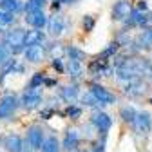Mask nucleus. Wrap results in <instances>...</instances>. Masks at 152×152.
<instances>
[{
	"label": "nucleus",
	"mask_w": 152,
	"mask_h": 152,
	"mask_svg": "<svg viewBox=\"0 0 152 152\" xmlns=\"http://www.w3.org/2000/svg\"><path fill=\"white\" fill-rule=\"evenodd\" d=\"M120 116H121V120H123V121L134 123V121H136V118H138V112H136V109H134V107L125 105V107H121V109H120Z\"/></svg>",
	"instance_id": "2eb2a0df"
},
{
	"label": "nucleus",
	"mask_w": 152,
	"mask_h": 152,
	"mask_svg": "<svg viewBox=\"0 0 152 152\" xmlns=\"http://www.w3.org/2000/svg\"><path fill=\"white\" fill-rule=\"evenodd\" d=\"M53 67H54L56 71H60V72H62V71H64V65H62V60H60V58H54V60H53Z\"/></svg>",
	"instance_id": "2f4dec72"
},
{
	"label": "nucleus",
	"mask_w": 152,
	"mask_h": 152,
	"mask_svg": "<svg viewBox=\"0 0 152 152\" xmlns=\"http://www.w3.org/2000/svg\"><path fill=\"white\" fill-rule=\"evenodd\" d=\"M44 82H45V85H54V83H56L54 80H44Z\"/></svg>",
	"instance_id": "c9c22d12"
},
{
	"label": "nucleus",
	"mask_w": 152,
	"mask_h": 152,
	"mask_svg": "<svg viewBox=\"0 0 152 152\" xmlns=\"http://www.w3.org/2000/svg\"><path fill=\"white\" fill-rule=\"evenodd\" d=\"M62 96H64L65 102L72 103L76 98H78V87H76V85H67V87H64V89H62Z\"/></svg>",
	"instance_id": "6ab92c4d"
},
{
	"label": "nucleus",
	"mask_w": 152,
	"mask_h": 152,
	"mask_svg": "<svg viewBox=\"0 0 152 152\" xmlns=\"http://www.w3.org/2000/svg\"><path fill=\"white\" fill-rule=\"evenodd\" d=\"M67 71L71 76H74V78H78V76L82 74V64L76 62V60H69L67 62Z\"/></svg>",
	"instance_id": "412c9836"
},
{
	"label": "nucleus",
	"mask_w": 152,
	"mask_h": 152,
	"mask_svg": "<svg viewBox=\"0 0 152 152\" xmlns=\"http://www.w3.org/2000/svg\"><path fill=\"white\" fill-rule=\"evenodd\" d=\"M91 120H92L94 125H96V129L102 130V132H107L110 129V125H112L110 116H109V114H105V112H102V110H94V114H92Z\"/></svg>",
	"instance_id": "423d86ee"
},
{
	"label": "nucleus",
	"mask_w": 152,
	"mask_h": 152,
	"mask_svg": "<svg viewBox=\"0 0 152 152\" xmlns=\"http://www.w3.org/2000/svg\"><path fill=\"white\" fill-rule=\"evenodd\" d=\"M132 13V7H130V2L127 0H120V2L114 4L112 7V18L114 20H127Z\"/></svg>",
	"instance_id": "20e7f679"
},
{
	"label": "nucleus",
	"mask_w": 152,
	"mask_h": 152,
	"mask_svg": "<svg viewBox=\"0 0 152 152\" xmlns=\"http://www.w3.org/2000/svg\"><path fill=\"white\" fill-rule=\"evenodd\" d=\"M125 92L129 94V96H141V94L145 92V85H143L140 80L130 82V83L125 87Z\"/></svg>",
	"instance_id": "dca6fc26"
},
{
	"label": "nucleus",
	"mask_w": 152,
	"mask_h": 152,
	"mask_svg": "<svg viewBox=\"0 0 152 152\" xmlns=\"http://www.w3.org/2000/svg\"><path fill=\"white\" fill-rule=\"evenodd\" d=\"M116 49H118V44H110L105 51H103V54H102V58H107V56H110V54H114L116 53Z\"/></svg>",
	"instance_id": "cd10ccee"
},
{
	"label": "nucleus",
	"mask_w": 152,
	"mask_h": 152,
	"mask_svg": "<svg viewBox=\"0 0 152 152\" xmlns=\"http://www.w3.org/2000/svg\"><path fill=\"white\" fill-rule=\"evenodd\" d=\"M147 9V2H140V6H138V11H145Z\"/></svg>",
	"instance_id": "473e14b6"
},
{
	"label": "nucleus",
	"mask_w": 152,
	"mask_h": 152,
	"mask_svg": "<svg viewBox=\"0 0 152 152\" xmlns=\"http://www.w3.org/2000/svg\"><path fill=\"white\" fill-rule=\"evenodd\" d=\"M15 22V15L13 13H6V11H0V26H7Z\"/></svg>",
	"instance_id": "b1692460"
},
{
	"label": "nucleus",
	"mask_w": 152,
	"mask_h": 152,
	"mask_svg": "<svg viewBox=\"0 0 152 152\" xmlns=\"http://www.w3.org/2000/svg\"><path fill=\"white\" fill-rule=\"evenodd\" d=\"M83 103H85V105H89V107H96V105H98V100H96V98H94L92 94L89 92V94H85V96H83Z\"/></svg>",
	"instance_id": "bb28decb"
},
{
	"label": "nucleus",
	"mask_w": 152,
	"mask_h": 152,
	"mask_svg": "<svg viewBox=\"0 0 152 152\" xmlns=\"http://www.w3.org/2000/svg\"><path fill=\"white\" fill-rule=\"evenodd\" d=\"M42 82H44V74H42V72H36V74H34V78L31 80V85H29V87H31V89H36Z\"/></svg>",
	"instance_id": "a878e982"
},
{
	"label": "nucleus",
	"mask_w": 152,
	"mask_h": 152,
	"mask_svg": "<svg viewBox=\"0 0 152 152\" xmlns=\"http://www.w3.org/2000/svg\"><path fill=\"white\" fill-rule=\"evenodd\" d=\"M7 62V49L4 45H0V65Z\"/></svg>",
	"instance_id": "7c9ffc66"
},
{
	"label": "nucleus",
	"mask_w": 152,
	"mask_h": 152,
	"mask_svg": "<svg viewBox=\"0 0 152 152\" xmlns=\"http://www.w3.org/2000/svg\"><path fill=\"white\" fill-rule=\"evenodd\" d=\"M18 107V100L15 94H6V96L0 100V120H4V118H9L11 114L16 110Z\"/></svg>",
	"instance_id": "f257e3e1"
},
{
	"label": "nucleus",
	"mask_w": 152,
	"mask_h": 152,
	"mask_svg": "<svg viewBox=\"0 0 152 152\" xmlns=\"http://www.w3.org/2000/svg\"><path fill=\"white\" fill-rule=\"evenodd\" d=\"M26 34H27V33H26L24 29L16 27V29L7 31V33L4 34V42H6V45H9V49H11V47H18V45H24Z\"/></svg>",
	"instance_id": "7ed1b4c3"
},
{
	"label": "nucleus",
	"mask_w": 152,
	"mask_h": 152,
	"mask_svg": "<svg viewBox=\"0 0 152 152\" xmlns=\"http://www.w3.org/2000/svg\"><path fill=\"white\" fill-rule=\"evenodd\" d=\"M147 20H148V18H147L141 11H138V9H136V11H132V13H130V16L127 18L125 22H127V24H130V26H145V24H147Z\"/></svg>",
	"instance_id": "f3484780"
},
{
	"label": "nucleus",
	"mask_w": 152,
	"mask_h": 152,
	"mask_svg": "<svg viewBox=\"0 0 152 152\" xmlns=\"http://www.w3.org/2000/svg\"><path fill=\"white\" fill-rule=\"evenodd\" d=\"M0 2H6V0H0Z\"/></svg>",
	"instance_id": "e433bc0d"
},
{
	"label": "nucleus",
	"mask_w": 152,
	"mask_h": 152,
	"mask_svg": "<svg viewBox=\"0 0 152 152\" xmlns=\"http://www.w3.org/2000/svg\"><path fill=\"white\" fill-rule=\"evenodd\" d=\"M38 103H42V94H40V91L29 89L27 92H24V96H22V105H24L26 109H33V107H36Z\"/></svg>",
	"instance_id": "6e6552de"
},
{
	"label": "nucleus",
	"mask_w": 152,
	"mask_h": 152,
	"mask_svg": "<svg viewBox=\"0 0 152 152\" xmlns=\"http://www.w3.org/2000/svg\"><path fill=\"white\" fill-rule=\"evenodd\" d=\"M140 44L141 47H150L152 45V29H145L140 36Z\"/></svg>",
	"instance_id": "5701e85b"
},
{
	"label": "nucleus",
	"mask_w": 152,
	"mask_h": 152,
	"mask_svg": "<svg viewBox=\"0 0 152 152\" xmlns=\"http://www.w3.org/2000/svg\"><path fill=\"white\" fill-rule=\"evenodd\" d=\"M44 4H45V0H27V4H26V13L42 11Z\"/></svg>",
	"instance_id": "4be33fe9"
},
{
	"label": "nucleus",
	"mask_w": 152,
	"mask_h": 152,
	"mask_svg": "<svg viewBox=\"0 0 152 152\" xmlns=\"http://www.w3.org/2000/svg\"><path fill=\"white\" fill-rule=\"evenodd\" d=\"M24 54H26V60H29V62H33V64H38V62L44 60L45 51H44L42 45H31V47H27V49L24 51Z\"/></svg>",
	"instance_id": "9d476101"
},
{
	"label": "nucleus",
	"mask_w": 152,
	"mask_h": 152,
	"mask_svg": "<svg viewBox=\"0 0 152 152\" xmlns=\"http://www.w3.org/2000/svg\"><path fill=\"white\" fill-rule=\"evenodd\" d=\"M150 103H152V98H150Z\"/></svg>",
	"instance_id": "4c0bfd02"
},
{
	"label": "nucleus",
	"mask_w": 152,
	"mask_h": 152,
	"mask_svg": "<svg viewBox=\"0 0 152 152\" xmlns=\"http://www.w3.org/2000/svg\"><path fill=\"white\" fill-rule=\"evenodd\" d=\"M0 7H2V11L6 13H16L18 9H20V0H6V2H0Z\"/></svg>",
	"instance_id": "aec40b11"
},
{
	"label": "nucleus",
	"mask_w": 152,
	"mask_h": 152,
	"mask_svg": "<svg viewBox=\"0 0 152 152\" xmlns=\"http://www.w3.org/2000/svg\"><path fill=\"white\" fill-rule=\"evenodd\" d=\"M78 145H80V138H78V134H76V130L67 132V136L64 140V148L69 150V152H74L76 148H78Z\"/></svg>",
	"instance_id": "ddd939ff"
},
{
	"label": "nucleus",
	"mask_w": 152,
	"mask_h": 152,
	"mask_svg": "<svg viewBox=\"0 0 152 152\" xmlns=\"http://www.w3.org/2000/svg\"><path fill=\"white\" fill-rule=\"evenodd\" d=\"M4 147H6V150H7V152H22L24 143H22L20 136H16V134H9V136H6V140H4Z\"/></svg>",
	"instance_id": "f8f14e48"
},
{
	"label": "nucleus",
	"mask_w": 152,
	"mask_h": 152,
	"mask_svg": "<svg viewBox=\"0 0 152 152\" xmlns=\"http://www.w3.org/2000/svg\"><path fill=\"white\" fill-rule=\"evenodd\" d=\"M91 94L98 100L100 105H112L114 100H116L112 92H109L105 87H102V85H98V83H94V85L91 87Z\"/></svg>",
	"instance_id": "f03ea898"
},
{
	"label": "nucleus",
	"mask_w": 152,
	"mask_h": 152,
	"mask_svg": "<svg viewBox=\"0 0 152 152\" xmlns=\"http://www.w3.org/2000/svg\"><path fill=\"white\" fill-rule=\"evenodd\" d=\"M67 53H69V58H71V60L80 62V60L83 58V53H82V51H78L76 47H69V49H67Z\"/></svg>",
	"instance_id": "393cba45"
},
{
	"label": "nucleus",
	"mask_w": 152,
	"mask_h": 152,
	"mask_svg": "<svg viewBox=\"0 0 152 152\" xmlns=\"http://www.w3.org/2000/svg\"><path fill=\"white\" fill-rule=\"evenodd\" d=\"M47 31H49L51 36H60L62 34V31H64V20L58 15L51 16L49 20H47Z\"/></svg>",
	"instance_id": "9b49d317"
},
{
	"label": "nucleus",
	"mask_w": 152,
	"mask_h": 152,
	"mask_svg": "<svg viewBox=\"0 0 152 152\" xmlns=\"http://www.w3.org/2000/svg\"><path fill=\"white\" fill-rule=\"evenodd\" d=\"M134 127H136V132L138 134H147L152 129V120H150V114L148 112H140L138 118L134 121Z\"/></svg>",
	"instance_id": "0eeeda50"
},
{
	"label": "nucleus",
	"mask_w": 152,
	"mask_h": 152,
	"mask_svg": "<svg viewBox=\"0 0 152 152\" xmlns=\"http://www.w3.org/2000/svg\"><path fill=\"white\" fill-rule=\"evenodd\" d=\"M22 152H33V148H31V147H29V143H27V145H24V147H22Z\"/></svg>",
	"instance_id": "72a5a7b5"
},
{
	"label": "nucleus",
	"mask_w": 152,
	"mask_h": 152,
	"mask_svg": "<svg viewBox=\"0 0 152 152\" xmlns=\"http://www.w3.org/2000/svg\"><path fill=\"white\" fill-rule=\"evenodd\" d=\"M42 40H44L42 33L38 31V29H33V31H27L26 40H24V45H26V49H27V47H31V45H40V44H42Z\"/></svg>",
	"instance_id": "4468645a"
},
{
	"label": "nucleus",
	"mask_w": 152,
	"mask_h": 152,
	"mask_svg": "<svg viewBox=\"0 0 152 152\" xmlns=\"http://www.w3.org/2000/svg\"><path fill=\"white\" fill-rule=\"evenodd\" d=\"M27 143L33 150H38L42 148V143H44V130L40 127H31L27 130Z\"/></svg>",
	"instance_id": "39448f33"
},
{
	"label": "nucleus",
	"mask_w": 152,
	"mask_h": 152,
	"mask_svg": "<svg viewBox=\"0 0 152 152\" xmlns=\"http://www.w3.org/2000/svg\"><path fill=\"white\" fill-rule=\"evenodd\" d=\"M83 27H85V31H91V29L94 27V20H92V16H85V18H83Z\"/></svg>",
	"instance_id": "c756f323"
},
{
	"label": "nucleus",
	"mask_w": 152,
	"mask_h": 152,
	"mask_svg": "<svg viewBox=\"0 0 152 152\" xmlns=\"http://www.w3.org/2000/svg\"><path fill=\"white\" fill-rule=\"evenodd\" d=\"M60 4H72V2H76V0H58Z\"/></svg>",
	"instance_id": "f704fd0d"
},
{
	"label": "nucleus",
	"mask_w": 152,
	"mask_h": 152,
	"mask_svg": "<svg viewBox=\"0 0 152 152\" xmlns=\"http://www.w3.org/2000/svg\"><path fill=\"white\" fill-rule=\"evenodd\" d=\"M67 114H69V116L71 118H80V114H82V109H78V107H69L67 109Z\"/></svg>",
	"instance_id": "c85d7f7f"
},
{
	"label": "nucleus",
	"mask_w": 152,
	"mask_h": 152,
	"mask_svg": "<svg viewBox=\"0 0 152 152\" xmlns=\"http://www.w3.org/2000/svg\"><path fill=\"white\" fill-rule=\"evenodd\" d=\"M26 24L33 26L34 29H42L47 26V18L42 11H34V13H26Z\"/></svg>",
	"instance_id": "1a4fd4ad"
},
{
	"label": "nucleus",
	"mask_w": 152,
	"mask_h": 152,
	"mask_svg": "<svg viewBox=\"0 0 152 152\" xmlns=\"http://www.w3.org/2000/svg\"><path fill=\"white\" fill-rule=\"evenodd\" d=\"M40 150L42 152H60V143H58V140H56L54 136H49V138L44 140Z\"/></svg>",
	"instance_id": "a211bd4d"
},
{
	"label": "nucleus",
	"mask_w": 152,
	"mask_h": 152,
	"mask_svg": "<svg viewBox=\"0 0 152 152\" xmlns=\"http://www.w3.org/2000/svg\"><path fill=\"white\" fill-rule=\"evenodd\" d=\"M150 20H152V16H150Z\"/></svg>",
	"instance_id": "58836bf2"
}]
</instances>
